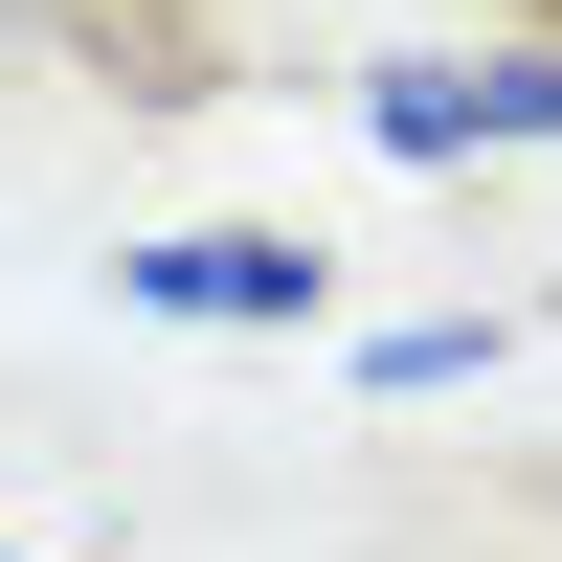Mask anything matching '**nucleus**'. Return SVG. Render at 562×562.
Masks as SVG:
<instances>
[{"instance_id":"f257e3e1","label":"nucleus","mask_w":562,"mask_h":562,"mask_svg":"<svg viewBox=\"0 0 562 562\" xmlns=\"http://www.w3.org/2000/svg\"><path fill=\"white\" fill-rule=\"evenodd\" d=\"M135 293H158V315H225V338H293V315H315V248H270V225H180V248H135Z\"/></svg>"},{"instance_id":"f03ea898","label":"nucleus","mask_w":562,"mask_h":562,"mask_svg":"<svg viewBox=\"0 0 562 562\" xmlns=\"http://www.w3.org/2000/svg\"><path fill=\"white\" fill-rule=\"evenodd\" d=\"M405 158H473V135H562V45H495V68H383Z\"/></svg>"}]
</instances>
